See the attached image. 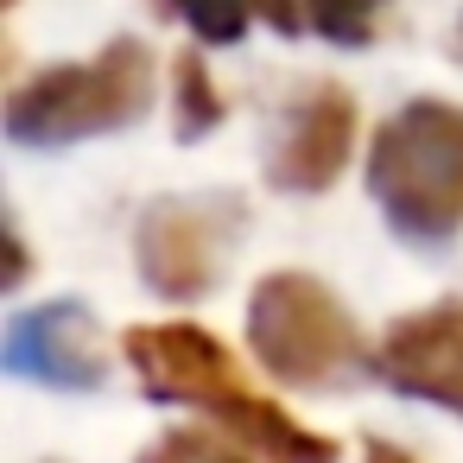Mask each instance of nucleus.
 Wrapping results in <instances>:
<instances>
[{"label": "nucleus", "instance_id": "6", "mask_svg": "<svg viewBox=\"0 0 463 463\" xmlns=\"http://www.w3.org/2000/svg\"><path fill=\"white\" fill-rule=\"evenodd\" d=\"M374 368L387 387L431 400L444 412H463V298H444L419 317H400L387 343L374 349Z\"/></svg>", "mask_w": 463, "mask_h": 463}, {"label": "nucleus", "instance_id": "9", "mask_svg": "<svg viewBox=\"0 0 463 463\" xmlns=\"http://www.w3.org/2000/svg\"><path fill=\"white\" fill-rule=\"evenodd\" d=\"M203 419H210V425H222L235 444H248L260 463H336V457H343V450H336V438L305 431L292 412H279L273 400H260V393H248V387H229Z\"/></svg>", "mask_w": 463, "mask_h": 463}, {"label": "nucleus", "instance_id": "15", "mask_svg": "<svg viewBox=\"0 0 463 463\" xmlns=\"http://www.w3.org/2000/svg\"><path fill=\"white\" fill-rule=\"evenodd\" d=\"M450 52H457V58H463V33H457V39H450Z\"/></svg>", "mask_w": 463, "mask_h": 463}, {"label": "nucleus", "instance_id": "3", "mask_svg": "<svg viewBox=\"0 0 463 463\" xmlns=\"http://www.w3.org/2000/svg\"><path fill=\"white\" fill-rule=\"evenodd\" d=\"M146 102H153V58L134 39H121L96 64H64L14 90L7 134L20 146H71V140L128 128Z\"/></svg>", "mask_w": 463, "mask_h": 463}, {"label": "nucleus", "instance_id": "14", "mask_svg": "<svg viewBox=\"0 0 463 463\" xmlns=\"http://www.w3.org/2000/svg\"><path fill=\"white\" fill-rule=\"evenodd\" d=\"M362 463H412V457H406V450H393V444H368V450H362Z\"/></svg>", "mask_w": 463, "mask_h": 463}, {"label": "nucleus", "instance_id": "11", "mask_svg": "<svg viewBox=\"0 0 463 463\" xmlns=\"http://www.w3.org/2000/svg\"><path fill=\"white\" fill-rule=\"evenodd\" d=\"M216 121H222V102H216V90H210V77H203V58L184 52V58H178V140H197V134H210Z\"/></svg>", "mask_w": 463, "mask_h": 463}, {"label": "nucleus", "instance_id": "8", "mask_svg": "<svg viewBox=\"0 0 463 463\" xmlns=\"http://www.w3.org/2000/svg\"><path fill=\"white\" fill-rule=\"evenodd\" d=\"M349 146H355V102L343 90H311L279 121V140L267 153V178L279 191H324L349 165Z\"/></svg>", "mask_w": 463, "mask_h": 463}, {"label": "nucleus", "instance_id": "4", "mask_svg": "<svg viewBox=\"0 0 463 463\" xmlns=\"http://www.w3.org/2000/svg\"><path fill=\"white\" fill-rule=\"evenodd\" d=\"M241 241V197H159L140 216V273L165 298H203Z\"/></svg>", "mask_w": 463, "mask_h": 463}, {"label": "nucleus", "instance_id": "2", "mask_svg": "<svg viewBox=\"0 0 463 463\" xmlns=\"http://www.w3.org/2000/svg\"><path fill=\"white\" fill-rule=\"evenodd\" d=\"M248 343L267 374L292 387H336L362 374L368 343L343 298L311 273H267L248 298Z\"/></svg>", "mask_w": 463, "mask_h": 463}, {"label": "nucleus", "instance_id": "13", "mask_svg": "<svg viewBox=\"0 0 463 463\" xmlns=\"http://www.w3.org/2000/svg\"><path fill=\"white\" fill-rule=\"evenodd\" d=\"M298 14L311 33L336 39V45H362L368 39V0H298Z\"/></svg>", "mask_w": 463, "mask_h": 463}, {"label": "nucleus", "instance_id": "10", "mask_svg": "<svg viewBox=\"0 0 463 463\" xmlns=\"http://www.w3.org/2000/svg\"><path fill=\"white\" fill-rule=\"evenodd\" d=\"M172 7L210 39V45H229V39H241L248 33V20L254 14H267L279 33H298V7H292V0H172Z\"/></svg>", "mask_w": 463, "mask_h": 463}, {"label": "nucleus", "instance_id": "7", "mask_svg": "<svg viewBox=\"0 0 463 463\" xmlns=\"http://www.w3.org/2000/svg\"><path fill=\"white\" fill-rule=\"evenodd\" d=\"M7 368L52 387H96L102 381V330L83 298H52L7 324Z\"/></svg>", "mask_w": 463, "mask_h": 463}, {"label": "nucleus", "instance_id": "1", "mask_svg": "<svg viewBox=\"0 0 463 463\" xmlns=\"http://www.w3.org/2000/svg\"><path fill=\"white\" fill-rule=\"evenodd\" d=\"M368 191L406 241H450L463 229V109L412 102L368 153Z\"/></svg>", "mask_w": 463, "mask_h": 463}, {"label": "nucleus", "instance_id": "12", "mask_svg": "<svg viewBox=\"0 0 463 463\" xmlns=\"http://www.w3.org/2000/svg\"><path fill=\"white\" fill-rule=\"evenodd\" d=\"M140 463H248V457L216 431H165L153 450H140Z\"/></svg>", "mask_w": 463, "mask_h": 463}, {"label": "nucleus", "instance_id": "5", "mask_svg": "<svg viewBox=\"0 0 463 463\" xmlns=\"http://www.w3.org/2000/svg\"><path fill=\"white\" fill-rule=\"evenodd\" d=\"M121 349H128L146 400H165V406L210 412L229 387H241L235 355L210 330H197V324H140V330L121 336Z\"/></svg>", "mask_w": 463, "mask_h": 463}]
</instances>
